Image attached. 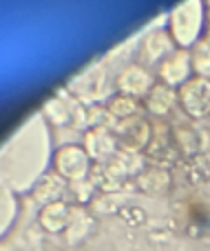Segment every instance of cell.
I'll use <instances>...</instances> for the list:
<instances>
[{"instance_id":"cell-11","label":"cell","mask_w":210,"mask_h":251,"mask_svg":"<svg viewBox=\"0 0 210 251\" xmlns=\"http://www.w3.org/2000/svg\"><path fill=\"white\" fill-rule=\"evenodd\" d=\"M173 187L170 169L159 165H146L135 176V189L144 196H166Z\"/></svg>"},{"instance_id":"cell-5","label":"cell","mask_w":210,"mask_h":251,"mask_svg":"<svg viewBox=\"0 0 210 251\" xmlns=\"http://www.w3.org/2000/svg\"><path fill=\"white\" fill-rule=\"evenodd\" d=\"M113 129H115V136L120 140L122 151L144 153L150 138H153V123L142 114L135 116V118L120 120V123H115Z\"/></svg>"},{"instance_id":"cell-19","label":"cell","mask_w":210,"mask_h":251,"mask_svg":"<svg viewBox=\"0 0 210 251\" xmlns=\"http://www.w3.org/2000/svg\"><path fill=\"white\" fill-rule=\"evenodd\" d=\"M190 62H192V71L195 76H204L210 78V38H201L197 45H192L190 49Z\"/></svg>"},{"instance_id":"cell-4","label":"cell","mask_w":210,"mask_h":251,"mask_svg":"<svg viewBox=\"0 0 210 251\" xmlns=\"http://www.w3.org/2000/svg\"><path fill=\"white\" fill-rule=\"evenodd\" d=\"M179 109L192 120L210 116V78L192 76L177 89Z\"/></svg>"},{"instance_id":"cell-8","label":"cell","mask_w":210,"mask_h":251,"mask_svg":"<svg viewBox=\"0 0 210 251\" xmlns=\"http://www.w3.org/2000/svg\"><path fill=\"white\" fill-rule=\"evenodd\" d=\"M155 76H157L159 82L173 87V89H179L184 82H188L195 71H192V62H190V51L188 49H175L162 65L155 69Z\"/></svg>"},{"instance_id":"cell-6","label":"cell","mask_w":210,"mask_h":251,"mask_svg":"<svg viewBox=\"0 0 210 251\" xmlns=\"http://www.w3.org/2000/svg\"><path fill=\"white\" fill-rule=\"evenodd\" d=\"M82 147L95 165H106L120 151V140L113 127H91L82 136Z\"/></svg>"},{"instance_id":"cell-9","label":"cell","mask_w":210,"mask_h":251,"mask_svg":"<svg viewBox=\"0 0 210 251\" xmlns=\"http://www.w3.org/2000/svg\"><path fill=\"white\" fill-rule=\"evenodd\" d=\"M144 156H146V160H150V165H159V167H166V169L175 160H179L182 153H179V147H177V142H175L173 129L153 125V138H150Z\"/></svg>"},{"instance_id":"cell-15","label":"cell","mask_w":210,"mask_h":251,"mask_svg":"<svg viewBox=\"0 0 210 251\" xmlns=\"http://www.w3.org/2000/svg\"><path fill=\"white\" fill-rule=\"evenodd\" d=\"M95 227V216L89 207L82 204H73V213H71V223L64 231V238L69 245H80L93 233Z\"/></svg>"},{"instance_id":"cell-22","label":"cell","mask_w":210,"mask_h":251,"mask_svg":"<svg viewBox=\"0 0 210 251\" xmlns=\"http://www.w3.org/2000/svg\"><path fill=\"white\" fill-rule=\"evenodd\" d=\"M206 165H208V167H206V174L210 176V160H206Z\"/></svg>"},{"instance_id":"cell-13","label":"cell","mask_w":210,"mask_h":251,"mask_svg":"<svg viewBox=\"0 0 210 251\" xmlns=\"http://www.w3.org/2000/svg\"><path fill=\"white\" fill-rule=\"evenodd\" d=\"M71 213H73V204H69L66 200L47 204V207H40V211H38V225L42 227V231L58 236V233L66 231L71 223Z\"/></svg>"},{"instance_id":"cell-20","label":"cell","mask_w":210,"mask_h":251,"mask_svg":"<svg viewBox=\"0 0 210 251\" xmlns=\"http://www.w3.org/2000/svg\"><path fill=\"white\" fill-rule=\"evenodd\" d=\"M80 109H82V107H78V104L69 107V104L64 102V98H53L51 102L44 107V114H47V118L51 120L53 125H66V123H71V120H75Z\"/></svg>"},{"instance_id":"cell-18","label":"cell","mask_w":210,"mask_h":251,"mask_svg":"<svg viewBox=\"0 0 210 251\" xmlns=\"http://www.w3.org/2000/svg\"><path fill=\"white\" fill-rule=\"evenodd\" d=\"M173 136H175V142L179 147V153L182 156H188V158H195L201 153V133H197L192 127H175L173 129Z\"/></svg>"},{"instance_id":"cell-21","label":"cell","mask_w":210,"mask_h":251,"mask_svg":"<svg viewBox=\"0 0 210 251\" xmlns=\"http://www.w3.org/2000/svg\"><path fill=\"white\" fill-rule=\"evenodd\" d=\"M199 158L210 160V129L206 133H201V153H199Z\"/></svg>"},{"instance_id":"cell-17","label":"cell","mask_w":210,"mask_h":251,"mask_svg":"<svg viewBox=\"0 0 210 251\" xmlns=\"http://www.w3.org/2000/svg\"><path fill=\"white\" fill-rule=\"evenodd\" d=\"M128 202V196L120 194V191H100L93 198V202L89 204V209L98 216H111L124 209V204Z\"/></svg>"},{"instance_id":"cell-16","label":"cell","mask_w":210,"mask_h":251,"mask_svg":"<svg viewBox=\"0 0 210 251\" xmlns=\"http://www.w3.org/2000/svg\"><path fill=\"white\" fill-rule=\"evenodd\" d=\"M104 107H106V111L111 114V118L115 120V123H120V120H128V118L140 116L142 100L115 91V94H111L106 98V104H104Z\"/></svg>"},{"instance_id":"cell-7","label":"cell","mask_w":210,"mask_h":251,"mask_svg":"<svg viewBox=\"0 0 210 251\" xmlns=\"http://www.w3.org/2000/svg\"><path fill=\"white\" fill-rule=\"evenodd\" d=\"M155 82H157L155 71L146 69L140 62H133V65H126L124 69L117 74L115 87L120 94L133 96V98H137V100H144L146 96H148V91L155 87Z\"/></svg>"},{"instance_id":"cell-10","label":"cell","mask_w":210,"mask_h":251,"mask_svg":"<svg viewBox=\"0 0 210 251\" xmlns=\"http://www.w3.org/2000/svg\"><path fill=\"white\" fill-rule=\"evenodd\" d=\"M142 107H144L146 114L157 118V120L168 118V116L179 107L177 89H173V87H168V85H164V82L157 80L153 89L148 91V96L142 100Z\"/></svg>"},{"instance_id":"cell-23","label":"cell","mask_w":210,"mask_h":251,"mask_svg":"<svg viewBox=\"0 0 210 251\" xmlns=\"http://www.w3.org/2000/svg\"><path fill=\"white\" fill-rule=\"evenodd\" d=\"M208 38H210V31H208Z\"/></svg>"},{"instance_id":"cell-2","label":"cell","mask_w":210,"mask_h":251,"mask_svg":"<svg viewBox=\"0 0 210 251\" xmlns=\"http://www.w3.org/2000/svg\"><path fill=\"white\" fill-rule=\"evenodd\" d=\"M51 162H53V171H56L60 178H64L69 185L91 178L93 167H95V162L91 160L86 149H84L82 145H75V142L60 145V147L56 149V153H53Z\"/></svg>"},{"instance_id":"cell-1","label":"cell","mask_w":210,"mask_h":251,"mask_svg":"<svg viewBox=\"0 0 210 251\" xmlns=\"http://www.w3.org/2000/svg\"><path fill=\"white\" fill-rule=\"evenodd\" d=\"M208 25V7L206 0H182L170 14H168L166 29L175 38L179 49H190L204 36Z\"/></svg>"},{"instance_id":"cell-3","label":"cell","mask_w":210,"mask_h":251,"mask_svg":"<svg viewBox=\"0 0 210 251\" xmlns=\"http://www.w3.org/2000/svg\"><path fill=\"white\" fill-rule=\"evenodd\" d=\"M175 49H179V47L166 27L153 29V31H148L144 38H142L140 47H137V60L135 62L144 65L146 69L155 71Z\"/></svg>"},{"instance_id":"cell-14","label":"cell","mask_w":210,"mask_h":251,"mask_svg":"<svg viewBox=\"0 0 210 251\" xmlns=\"http://www.w3.org/2000/svg\"><path fill=\"white\" fill-rule=\"evenodd\" d=\"M64 194H69V182H66L64 178H60L56 171H51V174H47V176H42L40 180L36 182L33 191H31L33 200H36L40 207H47V204L60 202V200H64Z\"/></svg>"},{"instance_id":"cell-12","label":"cell","mask_w":210,"mask_h":251,"mask_svg":"<svg viewBox=\"0 0 210 251\" xmlns=\"http://www.w3.org/2000/svg\"><path fill=\"white\" fill-rule=\"evenodd\" d=\"M75 96H78L82 102L91 104L93 107L98 100H102L108 94V82H106V71L104 69H91L89 74H84L82 78L73 82L71 87Z\"/></svg>"}]
</instances>
